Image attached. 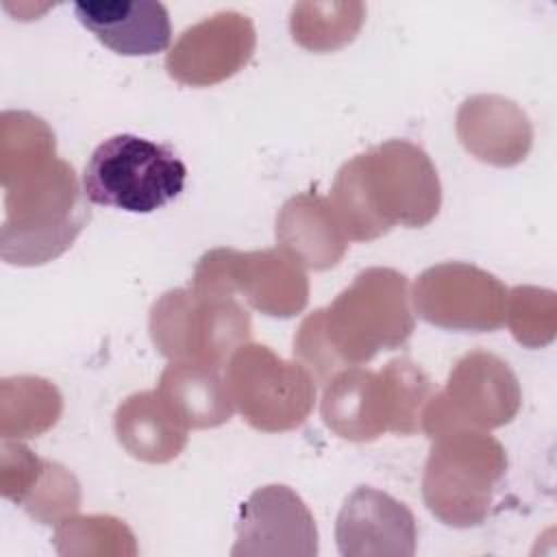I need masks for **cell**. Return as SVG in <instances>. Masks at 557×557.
Wrapping results in <instances>:
<instances>
[{"label":"cell","instance_id":"7c38bea8","mask_svg":"<svg viewBox=\"0 0 557 557\" xmlns=\"http://www.w3.org/2000/svg\"><path fill=\"white\" fill-rule=\"evenodd\" d=\"M257 46L255 24L239 11H218L181 33L165 57L168 74L191 87L222 83L237 74Z\"/></svg>","mask_w":557,"mask_h":557},{"label":"cell","instance_id":"d4e9b609","mask_svg":"<svg viewBox=\"0 0 557 557\" xmlns=\"http://www.w3.org/2000/svg\"><path fill=\"white\" fill-rule=\"evenodd\" d=\"M22 507L41 524H59L81 507V487L76 476L57 461H44L41 474Z\"/></svg>","mask_w":557,"mask_h":557},{"label":"cell","instance_id":"7a4b0ae2","mask_svg":"<svg viewBox=\"0 0 557 557\" xmlns=\"http://www.w3.org/2000/svg\"><path fill=\"white\" fill-rule=\"evenodd\" d=\"M433 394V381L409 357L392 359L381 370L350 366L324 385L320 416L348 442H374L383 433L413 435Z\"/></svg>","mask_w":557,"mask_h":557},{"label":"cell","instance_id":"603a6c76","mask_svg":"<svg viewBox=\"0 0 557 557\" xmlns=\"http://www.w3.org/2000/svg\"><path fill=\"white\" fill-rule=\"evenodd\" d=\"M57 550L61 555H135V537L124 520L113 516H67L57 524Z\"/></svg>","mask_w":557,"mask_h":557},{"label":"cell","instance_id":"30bf717a","mask_svg":"<svg viewBox=\"0 0 557 557\" xmlns=\"http://www.w3.org/2000/svg\"><path fill=\"white\" fill-rule=\"evenodd\" d=\"M189 287L211 296L242 294L257 311L272 318H292L309 302L305 268L278 246L250 252L207 250L194 268Z\"/></svg>","mask_w":557,"mask_h":557},{"label":"cell","instance_id":"ffe728a7","mask_svg":"<svg viewBox=\"0 0 557 557\" xmlns=\"http://www.w3.org/2000/svg\"><path fill=\"white\" fill-rule=\"evenodd\" d=\"M63 411L59 389L30 374L0 381V437L28 440L52 429Z\"/></svg>","mask_w":557,"mask_h":557},{"label":"cell","instance_id":"44dd1931","mask_svg":"<svg viewBox=\"0 0 557 557\" xmlns=\"http://www.w3.org/2000/svg\"><path fill=\"white\" fill-rule=\"evenodd\" d=\"M52 128L30 111H2L0 115V181L2 187L41 170L57 159Z\"/></svg>","mask_w":557,"mask_h":557},{"label":"cell","instance_id":"d6986e66","mask_svg":"<svg viewBox=\"0 0 557 557\" xmlns=\"http://www.w3.org/2000/svg\"><path fill=\"white\" fill-rule=\"evenodd\" d=\"M157 392L187 429H213L231 420L235 405L220 368L170 361Z\"/></svg>","mask_w":557,"mask_h":557},{"label":"cell","instance_id":"ac0fdd59","mask_svg":"<svg viewBox=\"0 0 557 557\" xmlns=\"http://www.w3.org/2000/svg\"><path fill=\"white\" fill-rule=\"evenodd\" d=\"M113 429L124 450L146 463H168L187 444V426L172 413L157 389L135 392L115 411Z\"/></svg>","mask_w":557,"mask_h":557},{"label":"cell","instance_id":"2e32d148","mask_svg":"<svg viewBox=\"0 0 557 557\" xmlns=\"http://www.w3.org/2000/svg\"><path fill=\"white\" fill-rule=\"evenodd\" d=\"M74 15L100 44L124 57L163 52L172 39L168 9L154 0H81Z\"/></svg>","mask_w":557,"mask_h":557},{"label":"cell","instance_id":"6da1fadb","mask_svg":"<svg viewBox=\"0 0 557 557\" xmlns=\"http://www.w3.org/2000/svg\"><path fill=\"white\" fill-rule=\"evenodd\" d=\"M329 202L348 242H372L396 224L426 226L440 213L442 183L420 146L387 139L337 170Z\"/></svg>","mask_w":557,"mask_h":557},{"label":"cell","instance_id":"e0dca14e","mask_svg":"<svg viewBox=\"0 0 557 557\" xmlns=\"http://www.w3.org/2000/svg\"><path fill=\"white\" fill-rule=\"evenodd\" d=\"M276 244L307 270H329L342 261L348 248L329 198L296 194L276 213Z\"/></svg>","mask_w":557,"mask_h":557},{"label":"cell","instance_id":"ba28073f","mask_svg":"<svg viewBox=\"0 0 557 557\" xmlns=\"http://www.w3.org/2000/svg\"><path fill=\"white\" fill-rule=\"evenodd\" d=\"M235 409L257 431L283 433L300 426L315 405V381L300 361L278 357L265 344L239 346L226 363Z\"/></svg>","mask_w":557,"mask_h":557},{"label":"cell","instance_id":"4fadbf2b","mask_svg":"<svg viewBox=\"0 0 557 557\" xmlns=\"http://www.w3.org/2000/svg\"><path fill=\"white\" fill-rule=\"evenodd\" d=\"M233 557L242 555H318V527L305 500L287 485L255 490L239 509Z\"/></svg>","mask_w":557,"mask_h":557},{"label":"cell","instance_id":"5bb4252c","mask_svg":"<svg viewBox=\"0 0 557 557\" xmlns=\"http://www.w3.org/2000/svg\"><path fill=\"white\" fill-rule=\"evenodd\" d=\"M344 557H411L418 527L411 509L370 485H359L342 505L335 522Z\"/></svg>","mask_w":557,"mask_h":557},{"label":"cell","instance_id":"52a82bcc","mask_svg":"<svg viewBox=\"0 0 557 557\" xmlns=\"http://www.w3.org/2000/svg\"><path fill=\"white\" fill-rule=\"evenodd\" d=\"M148 331L165 359L222 370L250 342L252 322L235 298L176 287L150 307Z\"/></svg>","mask_w":557,"mask_h":557},{"label":"cell","instance_id":"277c9868","mask_svg":"<svg viewBox=\"0 0 557 557\" xmlns=\"http://www.w3.org/2000/svg\"><path fill=\"white\" fill-rule=\"evenodd\" d=\"M322 331L339 368L363 366L407 344L416 329L409 281L394 268H366L320 309Z\"/></svg>","mask_w":557,"mask_h":557},{"label":"cell","instance_id":"9a60e30c","mask_svg":"<svg viewBox=\"0 0 557 557\" xmlns=\"http://www.w3.org/2000/svg\"><path fill=\"white\" fill-rule=\"evenodd\" d=\"M455 128L472 157L498 168L524 161L533 144L529 115L513 100L496 94L466 98L457 111Z\"/></svg>","mask_w":557,"mask_h":557},{"label":"cell","instance_id":"5b68a950","mask_svg":"<svg viewBox=\"0 0 557 557\" xmlns=\"http://www.w3.org/2000/svg\"><path fill=\"white\" fill-rule=\"evenodd\" d=\"M422 474L429 511L450 527H476L507 472L503 444L481 429H453L431 440Z\"/></svg>","mask_w":557,"mask_h":557},{"label":"cell","instance_id":"484cf974","mask_svg":"<svg viewBox=\"0 0 557 557\" xmlns=\"http://www.w3.org/2000/svg\"><path fill=\"white\" fill-rule=\"evenodd\" d=\"M41 457H37L28 446L17 442H2L0 448V492L4 498H11L13 503L22 505L33 485L37 483L41 468Z\"/></svg>","mask_w":557,"mask_h":557},{"label":"cell","instance_id":"3957f363","mask_svg":"<svg viewBox=\"0 0 557 557\" xmlns=\"http://www.w3.org/2000/svg\"><path fill=\"white\" fill-rule=\"evenodd\" d=\"M89 218L74 168L57 157L4 187L0 257L13 265L48 263L74 244Z\"/></svg>","mask_w":557,"mask_h":557},{"label":"cell","instance_id":"cb8c5ba5","mask_svg":"<svg viewBox=\"0 0 557 557\" xmlns=\"http://www.w3.org/2000/svg\"><path fill=\"white\" fill-rule=\"evenodd\" d=\"M505 322L513 339L527 348H540L553 342L557 331L555 292L518 285L507 292Z\"/></svg>","mask_w":557,"mask_h":557},{"label":"cell","instance_id":"7402d4cb","mask_svg":"<svg viewBox=\"0 0 557 557\" xmlns=\"http://www.w3.org/2000/svg\"><path fill=\"white\" fill-rule=\"evenodd\" d=\"M366 20L363 2H298L292 7V39L311 52H331L350 44Z\"/></svg>","mask_w":557,"mask_h":557},{"label":"cell","instance_id":"8fae6325","mask_svg":"<svg viewBox=\"0 0 557 557\" xmlns=\"http://www.w3.org/2000/svg\"><path fill=\"white\" fill-rule=\"evenodd\" d=\"M507 292L500 278L479 265L444 261L426 268L409 296L416 313L433 326L490 333L505 324Z\"/></svg>","mask_w":557,"mask_h":557},{"label":"cell","instance_id":"8992f818","mask_svg":"<svg viewBox=\"0 0 557 557\" xmlns=\"http://www.w3.org/2000/svg\"><path fill=\"white\" fill-rule=\"evenodd\" d=\"M187 168L170 146L120 133L96 146L83 170L89 202L128 213H152L185 187Z\"/></svg>","mask_w":557,"mask_h":557},{"label":"cell","instance_id":"9c48e42d","mask_svg":"<svg viewBox=\"0 0 557 557\" xmlns=\"http://www.w3.org/2000/svg\"><path fill=\"white\" fill-rule=\"evenodd\" d=\"M520 403V383L507 361L474 348L455 361L446 385L426 403L420 431L433 440L461 426L498 429L518 416Z\"/></svg>","mask_w":557,"mask_h":557}]
</instances>
